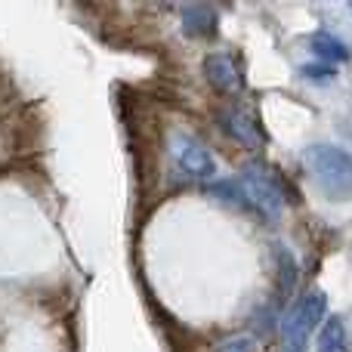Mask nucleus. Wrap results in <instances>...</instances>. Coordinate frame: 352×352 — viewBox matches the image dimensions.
Listing matches in <instances>:
<instances>
[{"mask_svg":"<svg viewBox=\"0 0 352 352\" xmlns=\"http://www.w3.org/2000/svg\"><path fill=\"white\" fill-rule=\"evenodd\" d=\"M303 167L328 201H352V152L331 142L303 148Z\"/></svg>","mask_w":352,"mask_h":352,"instance_id":"1","label":"nucleus"},{"mask_svg":"<svg viewBox=\"0 0 352 352\" xmlns=\"http://www.w3.org/2000/svg\"><path fill=\"white\" fill-rule=\"evenodd\" d=\"M316 352H349V334H346V324H343L340 316L328 318L318 331V340H316Z\"/></svg>","mask_w":352,"mask_h":352,"instance_id":"10","label":"nucleus"},{"mask_svg":"<svg viewBox=\"0 0 352 352\" xmlns=\"http://www.w3.org/2000/svg\"><path fill=\"white\" fill-rule=\"evenodd\" d=\"M170 158L186 179H213L217 176V158L210 155V148L186 130L170 133Z\"/></svg>","mask_w":352,"mask_h":352,"instance_id":"4","label":"nucleus"},{"mask_svg":"<svg viewBox=\"0 0 352 352\" xmlns=\"http://www.w3.org/2000/svg\"><path fill=\"white\" fill-rule=\"evenodd\" d=\"M300 74L312 84H331L337 78V68L328 65V62H309V65H300Z\"/></svg>","mask_w":352,"mask_h":352,"instance_id":"12","label":"nucleus"},{"mask_svg":"<svg viewBox=\"0 0 352 352\" xmlns=\"http://www.w3.org/2000/svg\"><path fill=\"white\" fill-rule=\"evenodd\" d=\"M217 118H219V127H223V133L229 136V140H235L238 146H244V148H260L263 133H260V124L254 121L250 111H244L241 105H226V109L217 111Z\"/></svg>","mask_w":352,"mask_h":352,"instance_id":"5","label":"nucleus"},{"mask_svg":"<svg viewBox=\"0 0 352 352\" xmlns=\"http://www.w3.org/2000/svg\"><path fill=\"white\" fill-rule=\"evenodd\" d=\"M204 74H207V80H210V87H217V90H223V93L241 87V74H238V65L229 53H207Z\"/></svg>","mask_w":352,"mask_h":352,"instance_id":"6","label":"nucleus"},{"mask_svg":"<svg viewBox=\"0 0 352 352\" xmlns=\"http://www.w3.org/2000/svg\"><path fill=\"white\" fill-rule=\"evenodd\" d=\"M207 195L217 198L219 204L232 207V210H241V213L254 210V204H250V198H248V188H244L241 179H217V182H210Z\"/></svg>","mask_w":352,"mask_h":352,"instance_id":"8","label":"nucleus"},{"mask_svg":"<svg viewBox=\"0 0 352 352\" xmlns=\"http://www.w3.org/2000/svg\"><path fill=\"white\" fill-rule=\"evenodd\" d=\"M217 352H260V343L250 334H232L217 346Z\"/></svg>","mask_w":352,"mask_h":352,"instance_id":"13","label":"nucleus"},{"mask_svg":"<svg viewBox=\"0 0 352 352\" xmlns=\"http://www.w3.org/2000/svg\"><path fill=\"white\" fill-rule=\"evenodd\" d=\"M285 352H287V349H285Z\"/></svg>","mask_w":352,"mask_h":352,"instance_id":"14","label":"nucleus"},{"mask_svg":"<svg viewBox=\"0 0 352 352\" xmlns=\"http://www.w3.org/2000/svg\"><path fill=\"white\" fill-rule=\"evenodd\" d=\"M324 312H328V297L322 291H309L291 306V312L281 322V334H285L287 352H303L309 343L312 331L324 324Z\"/></svg>","mask_w":352,"mask_h":352,"instance_id":"2","label":"nucleus"},{"mask_svg":"<svg viewBox=\"0 0 352 352\" xmlns=\"http://www.w3.org/2000/svg\"><path fill=\"white\" fill-rule=\"evenodd\" d=\"M309 47H312V53L322 62H328V65H334V62H349V56H352L346 41H340V37L331 34V31H316V34H309Z\"/></svg>","mask_w":352,"mask_h":352,"instance_id":"9","label":"nucleus"},{"mask_svg":"<svg viewBox=\"0 0 352 352\" xmlns=\"http://www.w3.org/2000/svg\"><path fill=\"white\" fill-rule=\"evenodd\" d=\"M275 266H278V291L287 297L297 291V260L285 244H275Z\"/></svg>","mask_w":352,"mask_h":352,"instance_id":"11","label":"nucleus"},{"mask_svg":"<svg viewBox=\"0 0 352 352\" xmlns=\"http://www.w3.org/2000/svg\"><path fill=\"white\" fill-rule=\"evenodd\" d=\"M182 31L188 37H213L217 34V10L204 3H192L182 10Z\"/></svg>","mask_w":352,"mask_h":352,"instance_id":"7","label":"nucleus"},{"mask_svg":"<svg viewBox=\"0 0 352 352\" xmlns=\"http://www.w3.org/2000/svg\"><path fill=\"white\" fill-rule=\"evenodd\" d=\"M241 182L244 188H248V198L250 204H254V210L260 213V217H281V210H285V186H281V179L275 176L272 167L260 164V161H250V164H244V173H241Z\"/></svg>","mask_w":352,"mask_h":352,"instance_id":"3","label":"nucleus"}]
</instances>
